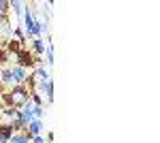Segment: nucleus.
Wrapping results in <instances>:
<instances>
[{"label": "nucleus", "instance_id": "f257e3e1", "mask_svg": "<svg viewBox=\"0 0 160 143\" xmlns=\"http://www.w3.org/2000/svg\"><path fill=\"white\" fill-rule=\"evenodd\" d=\"M4 100H7L11 107H24L26 103L30 100V94H28V90H26V88L17 85V88H13L11 92H7V94H4Z\"/></svg>", "mask_w": 160, "mask_h": 143}, {"label": "nucleus", "instance_id": "f03ea898", "mask_svg": "<svg viewBox=\"0 0 160 143\" xmlns=\"http://www.w3.org/2000/svg\"><path fill=\"white\" fill-rule=\"evenodd\" d=\"M24 22H26V30H28V34H30V36L41 34V24L34 22V17H32V11H30V9H26V11H24Z\"/></svg>", "mask_w": 160, "mask_h": 143}, {"label": "nucleus", "instance_id": "7ed1b4c3", "mask_svg": "<svg viewBox=\"0 0 160 143\" xmlns=\"http://www.w3.org/2000/svg\"><path fill=\"white\" fill-rule=\"evenodd\" d=\"M11 34V22L7 19V15H0V43H4Z\"/></svg>", "mask_w": 160, "mask_h": 143}, {"label": "nucleus", "instance_id": "20e7f679", "mask_svg": "<svg viewBox=\"0 0 160 143\" xmlns=\"http://www.w3.org/2000/svg\"><path fill=\"white\" fill-rule=\"evenodd\" d=\"M17 60H19V66H22V69L34 64V60H32V56H30V51H26V49H22V51L17 54Z\"/></svg>", "mask_w": 160, "mask_h": 143}, {"label": "nucleus", "instance_id": "39448f33", "mask_svg": "<svg viewBox=\"0 0 160 143\" xmlns=\"http://www.w3.org/2000/svg\"><path fill=\"white\" fill-rule=\"evenodd\" d=\"M11 75H13V79H15V84H19V81H26L28 77H26V69H22V66H15L11 71Z\"/></svg>", "mask_w": 160, "mask_h": 143}, {"label": "nucleus", "instance_id": "423d86ee", "mask_svg": "<svg viewBox=\"0 0 160 143\" xmlns=\"http://www.w3.org/2000/svg\"><path fill=\"white\" fill-rule=\"evenodd\" d=\"M28 128H30V135L32 137H38V132L43 128V124H41V120H32L30 124H28Z\"/></svg>", "mask_w": 160, "mask_h": 143}, {"label": "nucleus", "instance_id": "0eeeda50", "mask_svg": "<svg viewBox=\"0 0 160 143\" xmlns=\"http://www.w3.org/2000/svg\"><path fill=\"white\" fill-rule=\"evenodd\" d=\"M34 77H37V81H38V84H41V85L45 84V81H49V75H47V73L43 71V69H38V71H37V75H34Z\"/></svg>", "mask_w": 160, "mask_h": 143}, {"label": "nucleus", "instance_id": "6e6552de", "mask_svg": "<svg viewBox=\"0 0 160 143\" xmlns=\"http://www.w3.org/2000/svg\"><path fill=\"white\" fill-rule=\"evenodd\" d=\"M43 90H45V92H47V98H53V84H51V79L49 81H45V84H43Z\"/></svg>", "mask_w": 160, "mask_h": 143}, {"label": "nucleus", "instance_id": "1a4fd4ad", "mask_svg": "<svg viewBox=\"0 0 160 143\" xmlns=\"http://www.w3.org/2000/svg\"><path fill=\"white\" fill-rule=\"evenodd\" d=\"M2 81H4V84H15V79H13L11 71H7L4 75H2Z\"/></svg>", "mask_w": 160, "mask_h": 143}, {"label": "nucleus", "instance_id": "9d476101", "mask_svg": "<svg viewBox=\"0 0 160 143\" xmlns=\"http://www.w3.org/2000/svg\"><path fill=\"white\" fill-rule=\"evenodd\" d=\"M9 141H11V143H28V137H22V135H17V137H11Z\"/></svg>", "mask_w": 160, "mask_h": 143}, {"label": "nucleus", "instance_id": "9b49d317", "mask_svg": "<svg viewBox=\"0 0 160 143\" xmlns=\"http://www.w3.org/2000/svg\"><path fill=\"white\" fill-rule=\"evenodd\" d=\"M34 51H37V54H43V51H45V45H43L41 41H34Z\"/></svg>", "mask_w": 160, "mask_h": 143}, {"label": "nucleus", "instance_id": "f8f14e48", "mask_svg": "<svg viewBox=\"0 0 160 143\" xmlns=\"http://www.w3.org/2000/svg\"><path fill=\"white\" fill-rule=\"evenodd\" d=\"M7 7H9V2H0V15H4V11H7Z\"/></svg>", "mask_w": 160, "mask_h": 143}, {"label": "nucleus", "instance_id": "ddd939ff", "mask_svg": "<svg viewBox=\"0 0 160 143\" xmlns=\"http://www.w3.org/2000/svg\"><path fill=\"white\" fill-rule=\"evenodd\" d=\"M34 143H45V141H43V137H34Z\"/></svg>", "mask_w": 160, "mask_h": 143}]
</instances>
